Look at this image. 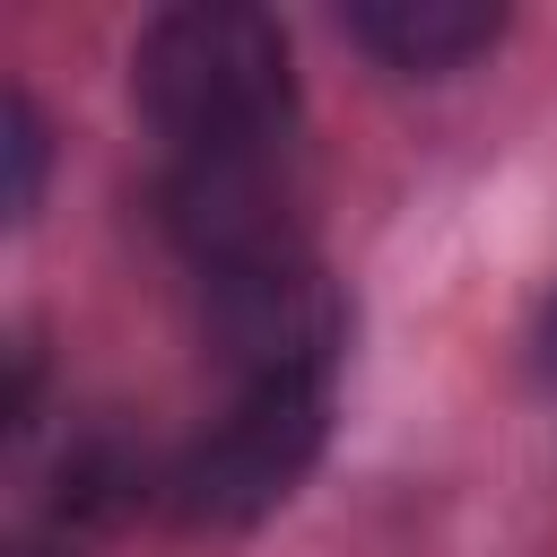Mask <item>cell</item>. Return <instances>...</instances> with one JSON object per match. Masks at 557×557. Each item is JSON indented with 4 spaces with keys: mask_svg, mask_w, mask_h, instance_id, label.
<instances>
[{
    "mask_svg": "<svg viewBox=\"0 0 557 557\" xmlns=\"http://www.w3.org/2000/svg\"><path fill=\"white\" fill-rule=\"evenodd\" d=\"M139 113L183 157H270L296 122V61L278 17L235 0L165 9L131 52Z\"/></svg>",
    "mask_w": 557,
    "mask_h": 557,
    "instance_id": "obj_1",
    "label": "cell"
},
{
    "mask_svg": "<svg viewBox=\"0 0 557 557\" xmlns=\"http://www.w3.org/2000/svg\"><path fill=\"white\" fill-rule=\"evenodd\" d=\"M322 418H331V383H261V392H235V409L200 444H183V461L165 470V505L183 522H209V531L261 522L313 470Z\"/></svg>",
    "mask_w": 557,
    "mask_h": 557,
    "instance_id": "obj_2",
    "label": "cell"
},
{
    "mask_svg": "<svg viewBox=\"0 0 557 557\" xmlns=\"http://www.w3.org/2000/svg\"><path fill=\"white\" fill-rule=\"evenodd\" d=\"M200 313H209L218 366H235L244 392H261V383H331V357L348 339V305L305 252L252 261V270H218Z\"/></svg>",
    "mask_w": 557,
    "mask_h": 557,
    "instance_id": "obj_3",
    "label": "cell"
},
{
    "mask_svg": "<svg viewBox=\"0 0 557 557\" xmlns=\"http://www.w3.org/2000/svg\"><path fill=\"white\" fill-rule=\"evenodd\" d=\"M157 200H165V235L200 261V278L305 252V218H296V183L278 174V148L270 157H183Z\"/></svg>",
    "mask_w": 557,
    "mask_h": 557,
    "instance_id": "obj_4",
    "label": "cell"
},
{
    "mask_svg": "<svg viewBox=\"0 0 557 557\" xmlns=\"http://www.w3.org/2000/svg\"><path fill=\"white\" fill-rule=\"evenodd\" d=\"M496 26L505 17L479 9V0H374V9L348 17V35L366 52H383L392 70H461L470 52L496 44Z\"/></svg>",
    "mask_w": 557,
    "mask_h": 557,
    "instance_id": "obj_5",
    "label": "cell"
},
{
    "mask_svg": "<svg viewBox=\"0 0 557 557\" xmlns=\"http://www.w3.org/2000/svg\"><path fill=\"white\" fill-rule=\"evenodd\" d=\"M139 496H148V461L113 426H96V435H78L61 453V513L70 522H122Z\"/></svg>",
    "mask_w": 557,
    "mask_h": 557,
    "instance_id": "obj_6",
    "label": "cell"
},
{
    "mask_svg": "<svg viewBox=\"0 0 557 557\" xmlns=\"http://www.w3.org/2000/svg\"><path fill=\"white\" fill-rule=\"evenodd\" d=\"M9 165H17L9 209L26 218V209H35V183H44V122H35V104H26V96H9Z\"/></svg>",
    "mask_w": 557,
    "mask_h": 557,
    "instance_id": "obj_7",
    "label": "cell"
},
{
    "mask_svg": "<svg viewBox=\"0 0 557 557\" xmlns=\"http://www.w3.org/2000/svg\"><path fill=\"white\" fill-rule=\"evenodd\" d=\"M540 357L557 366V305H548V322H540Z\"/></svg>",
    "mask_w": 557,
    "mask_h": 557,
    "instance_id": "obj_8",
    "label": "cell"
},
{
    "mask_svg": "<svg viewBox=\"0 0 557 557\" xmlns=\"http://www.w3.org/2000/svg\"><path fill=\"white\" fill-rule=\"evenodd\" d=\"M17 557H52V548H17Z\"/></svg>",
    "mask_w": 557,
    "mask_h": 557,
    "instance_id": "obj_9",
    "label": "cell"
}]
</instances>
